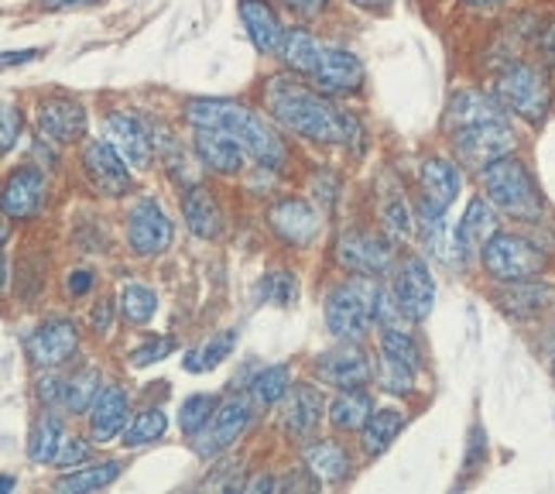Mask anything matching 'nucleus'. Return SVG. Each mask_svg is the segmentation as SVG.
Wrapping results in <instances>:
<instances>
[{"label":"nucleus","mask_w":555,"mask_h":494,"mask_svg":"<svg viewBox=\"0 0 555 494\" xmlns=\"http://www.w3.org/2000/svg\"><path fill=\"white\" fill-rule=\"evenodd\" d=\"M490 93L498 97L504 111L528 124V127H542L555 106V83L552 69L539 59H511L504 66L490 73Z\"/></svg>","instance_id":"obj_4"},{"label":"nucleus","mask_w":555,"mask_h":494,"mask_svg":"<svg viewBox=\"0 0 555 494\" xmlns=\"http://www.w3.org/2000/svg\"><path fill=\"white\" fill-rule=\"evenodd\" d=\"M250 422H254V402L247 398V392L223 398L217 416H212V422L203 429L196 440H192V454H196L199 460L223 457L227 449H233L247 436Z\"/></svg>","instance_id":"obj_17"},{"label":"nucleus","mask_w":555,"mask_h":494,"mask_svg":"<svg viewBox=\"0 0 555 494\" xmlns=\"http://www.w3.org/2000/svg\"><path fill=\"white\" fill-rule=\"evenodd\" d=\"M501 117H511V114L498 103L494 93L483 90V86H460V90L446 100L439 127H442V135H456V131H466V127H480Z\"/></svg>","instance_id":"obj_23"},{"label":"nucleus","mask_w":555,"mask_h":494,"mask_svg":"<svg viewBox=\"0 0 555 494\" xmlns=\"http://www.w3.org/2000/svg\"><path fill=\"white\" fill-rule=\"evenodd\" d=\"M237 343H241V330L237 327H223L217 333H209V340H203L199 347H192L185 351L182 357V368L189 375H203V371H212V368H220V364L237 351Z\"/></svg>","instance_id":"obj_38"},{"label":"nucleus","mask_w":555,"mask_h":494,"mask_svg":"<svg viewBox=\"0 0 555 494\" xmlns=\"http://www.w3.org/2000/svg\"><path fill=\"white\" fill-rule=\"evenodd\" d=\"M179 206H182V224L192 238L199 241H217L223 227H227V217H223V206L217 200V192H212L206 182H189L179 189Z\"/></svg>","instance_id":"obj_25"},{"label":"nucleus","mask_w":555,"mask_h":494,"mask_svg":"<svg viewBox=\"0 0 555 494\" xmlns=\"http://www.w3.org/2000/svg\"><path fill=\"white\" fill-rule=\"evenodd\" d=\"M41 55V49H21V52H4V69H14V66H25V62H35Z\"/></svg>","instance_id":"obj_57"},{"label":"nucleus","mask_w":555,"mask_h":494,"mask_svg":"<svg viewBox=\"0 0 555 494\" xmlns=\"http://www.w3.org/2000/svg\"><path fill=\"white\" fill-rule=\"evenodd\" d=\"M179 351V340L176 337H168V333H158V337H147V340H141L138 347L127 354V364L131 368H152V364H158V360H165V357H172Z\"/></svg>","instance_id":"obj_44"},{"label":"nucleus","mask_w":555,"mask_h":494,"mask_svg":"<svg viewBox=\"0 0 555 494\" xmlns=\"http://www.w3.org/2000/svg\"><path fill=\"white\" fill-rule=\"evenodd\" d=\"M220 402H223V398L206 395V392H196V395L182 398V405H179V433H182L189 443L196 440V436L203 433V429L212 422V416H217Z\"/></svg>","instance_id":"obj_42"},{"label":"nucleus","mask_w":555,"mask_h":494,"mask_svg":"<svg viewBox=\"0 0 555 494\" xmlns=\"http://www.w3.org/2000/svg\"><path fill=\"white\" fill-rule=\"evenodd\" d=\"M388 292H391L404 324L422 327L425 319L433 316V306H436V275H433L429 257L418 254V251L398 254V262L391 268Z\"/></svg>","instance_id":"obj_8"},{"label":"nucleus","mask_w":555,"mask_h":494,"mask_svg":"<svg viewBox=\"0 0 555 494\" xmlns=\"http://www.w3.org/2000/svg\"><path fill=\"white\" fill-rule=\"evenodd\" d=\"M179 114L189 127H212V131H227L230 138H237L247 159L271 176H282L292 165L285 131L268 114L254 111L250 103L230 97H189Z\"/></svg>","instance_id":"obj_2"},{"label":"nucleus","mask_w":555,"mask_h":494,"mask_svg":"<svg viewBox=\"0 0 555 494\" xmlns=\"http://www.w3.org/2000/svg\"><path fill=\"white\" fill-rule=\"evenodd\" d=\"M477 182L501 217L515 224H539L545 217V197L539 189V179L531 176L528 162L518 152L483 165L477 172Z\"/></svg>","instance_id":"obj_5"},{"label":"nucleus","mask_w":555,"mask_h":494,"mask_svg":"<svg viewBox=\"0 0 555 494\" xmlns=\"http://www.w3.org/2000/svg\"><path fill=\"white\" fill-rule=\"evenodd\" d=\"M264 220H268V230L285 248L309 251L319 241V233H323L326 213L319 206H312L306 197H298V192H285V197H278L264 210Z\"/></svg>","instance_id":"obj_14"},{"label":"nucleus","mask_w":555,"mask_h":494,"mask_svg":"<svg viewBox=\"0 0 555 494\" xmlns=\"http://www.w3.org/2000/svg\"><path fill=\"white\" fill-rule=\"evenodd\" d=\"M548 4H555V0H548Z\"/></svg>","instance_id":"obj_61"},{"label":"nucleus","mask_w":555,"mask_h":494,"mask_svg":"<svg viewBox=\"0 0 555 494\" xmlns=\"http://www.w3.org/2000/svg\"><path fill=\"white\" fill-rule=\"evenodd\" d=\"M21 135H25V114H21L17 103H4V124H0V152L11 155Z\"/></svg>","instance_id":"obj_49"},{"label":"nucleus","mask_w":555,"mask_h":494,"mask_svg":"<svg viewBox=\"0 0 555 494\" xmlns=\"http://www.w3.org/2000/svg\"><path fill=\"white\" fill-rule=\"evenodd\" d=\"M309 192H312V200H315L319 210H323V213H333L336 203H339V192H344V182H339L336 172H330V168H315L312 176H309Z\"/></svg>","instance_id":"obj_46"},{"label":"nucleus","mask_w":555,"mask_h":494,"mask_svg":"<svg viewBox=\"0 0 555 494\" xmlns=\"http://www.w3.org/2000/svg\"><path fill=\"white\" fill-rule=\"evenodd\" d=\"M374 413V395L367 389H350V392H336L330 398V409H326V422L333 433L339 436H357L364 422Z\"/></svg>","instance_id":"obj_33"},{"label":"nucleus","mask_w":555,"mask_h":494,"mask_svg":"<svg viewBox=\"0 0 555 494\" xmlns=\"http://www.w3.org/2000/svg\"><path fill=\"white\" fill-rule=\"evenodd\" d=\"M117 313L127 327H147L158 313V292L144 282H124L117 289Z\"/></svg>","instance_id":"obj_39"},{"label":"nucleus","mask_w":555,"mask_h":494,"mask_svg":"<svg viewBox=\"0 0 555 494\" xmlns=\"http://www.w3.org/2000/svg\"><path fill=\"white\" fill-rule=\"evenodd\" d=\"M189 152L206 176H217V179L244 176V168L250 162L237 138H230L227 131H212V127H192Z\"/></svg>","instance_id":"obj_20"},{"label":"nucleus","mask_w":555,"mask_h":494,"mask_svg":"<svg viewBox=\"0 0 555 494\" xmlns=\"http://www.w3.org/2000/svg\"><path fill=\"white\" fill-rule=\"evenodd\" d=\"M504 4H511V0H460V11L483 17V14H494V11H501Z\"/></svg>","instance_id":"obj_56"},{"label":"nucleus","mask_w":555,"mask_h":494,"mask_svg":"<svg viewBox=\"0 0 555 494\" xmlns=\"http://www.w3.org/2000/svg\"><path fill=\"white\" fill-rule=\"evenodd\" d=\"M254 295H258V303H271V306H295L298 299V282H295V271L288 268H271L258 278V289H254Z\"/></svg>","instance_id":"obj_43"},{"label":"nucleus","mask_w":555,"mask_h":494,"mask_svg":"<svg viewBox=\"0 0 555 494\" xmlns=\"http://www.w3.org/2000/svg\"><path fill=\"white\" fill-rule=\"evenodd\" d=\"M377 357L404 364V368H412L415 375H422L425 368L422 343L409 327H401V319H384V324H377Z\"/></svg>","instance_id":"obj_34"},{"label":"nucleus","mask_w":555,"mask_h":494,"mask_svg":"<svg viewBox=\"0 0 555 494\" xmlns=\"http://www.w3.org/2000/svg\"><path fill=\"white\" fill-rule=\"evenodd\" d=\"M261 106L264 114L282 127L285 135L315 144V148H364V124L353 111L339 106L333 97L319 93L315 86L288 69H278L261 79Z\"/></svg>","instance_id":"obj_1"},{"label":"nucleus","mask_w":555,"mask_h":494,"mask_svg":"<svg viewBox=\"0 0 555 494\" xmlns=\"http://www.w3.org/2000/svg\"><path fill=\"white\" fill-rule=\"evenodd\" d=\"M309 371L319 384H326L333 392H350V389H367L377 378V357H367L360 343L336 340L330 351H319L309 360Z\"/></svg>","instance_id":"obj_11"},{"label":"nucleus","mask_w":555,"mask_h":494,"mask_svg":"<svg viewBox=\"0 0 555 494\" xmlns=\"http://www.w3.org/2000/svg\"><path fill=\"white\" fill-rule=\"evenodd\" d=\"M446 141H450V152L463 168L480 172L483 165L518 152V127L515 117H501L480 127H466V131L456 135H446Z\"/></svg>","instance_id":"obj_12"},{"label":"nucleus","mask_w":555,"mask_h":494,"mask_svg":"<svg viewBox=\"0 0 555 494\" xmlns=\"http://www.w3.org/2000/svg\"><path fill=\"white\" fill-rule=\"evenodd\" d=\"M309 83L319 93H326L333 100H347V97L364 93V83H367L364 59L347 46H326L323 62H319V69Z\"/></svg>","instance_id":"obj_21"},{"label":"nucleus","mask_w":555,"mask_h":494,"mask_svg":"<svg viewBox=\"0 0 555 494\" xmlns=\"http://www.w3.org/2000/svg\"><path fill=\"white\" fill-rule=\"evenodd\" d=\"M79 168L90 189L103 200H124L134 189V168L111 144V138H87L79 144Z\"/></svg>","instance_id":"obj_13"},{"label":"nucleus","mask_w":555,"mask_h":494,"mask_svg":"<svg viewBox=\"0 0 555 494\" xmlns=\"http://www.w3.org/2000/svg\"><path fill=\"white\" fill-rule=\"evenodd\" d=\"M49 203V172L28 162L8 172L4 192H0V210H4L8 224H28L35 220L41 206Z\"/></svg>","instance_id":"obj_19"},{"label":"nucleus","mask_w":555,"mask_h":494,"mask_svg":"<svg viewBox=\"0 0 555 494\" xmlns=\"http://www.w3.org/2000/svg\"><path fill=\"white\" fill-rule=\"evenodd\" d=\"M87 419V436L96 443V446H106L124 436V429L131 426L134 419V409H131V392L124 389L117 381H106L96 402L90 405V413L82 416Z\"/></svg>","instance_id":"obj_22"},{"label":"nucleus","mask_w":555,"mask_h":494,"mask_svg":"<svg viewBox=\"0 0 555 494\" xmlns=\"http://www.w3.org/2000/svg\"><path fill=\"white\" fill-rule=\"evenodd\" d=\"M124 241L138 262H155L176 241V224L155 197H138L124 213Z\"/></svg>","instance_id":"obj_9"},{"label":"nucleus","mask_w":555,"mask_h":494,"mask_svg":"<svg viewBox=\"0 0 555 494\" xmlns=\"http://www.w3.org/2000/svg\"><path fill=\"white\" fill-rule=\"evenodd\" d=\"M548 371H552V378H555V351H552V357H548Z\"/></svg>","instance_id":"obj_60"},{"label":"nucleus","mask_w":555,"mask_h":494,"mask_svg":"<svg viewBox=\"0 0 555 494\" xmlns=\"http://www.w3.org/2000/svg\"><path fill=\"white\" fill-rule=\"evenodd\" d=\"M93 440L90 436H79V433H66V440H62V446H59V457H55V464L52 467H59V470H73V467H79V464H87L90 460V454H93Z\"/></svg>","instance_id":"obj_47"},{"label":"nucleus","mask_w":555,"mask_h":494,"mask_svg":"<svg viewBox=\"0 0 555 494\" xmlns=\"http://www.w3.org/2000/svg\"><path fill=\"white\" fill-rule=\"evenodd\" d=\"M103 0H38V11L46 14H62V11H82V8H96Z\"/></svg>","instance_id":"obj_55"},{"label":"nucleus","mask_w":555,"mask_h":494,"mask_svg":"<svg viewBox=\"0 0 555 494\" xmlns=\"http://www.w3.org/2000/svg\"><path fill=\"white\" fill-rule=\"evenodd\" d=\"M323 52H326V41L319 38L309 25H292L285 28L282 35V46H278L274 59H278V66L295 73V76H302V79H312L315 69H319V62H323Z\"/></svg>","instance_id":"obj_30"},{"label":"nucleus","mask_w":555,"mask_h":494,"mask_svg":"<svg viewBox=\"0 0 555 494\" xmlns=\"http://www.w3.org/2000/svg\"><path fill=\"white\" fill-rule=\"evenodd\" d=\"M494 306L525 324V319H539L555 306V286H548L545 278H528V282H507L494 289Z\"/></svg>","instance_id":"obj_27"},{"label":"nucleus","mask_w":555,"mask_h":494,"mask_svg":"<svg viewBox=\"0 0 555 494\" xmlns=\"http://www.w3.org/2000/svg\"><path fill=\"white\" fill-rule=\"evenodd\" d=\"M96 289V271L93 268H69L66 278H62V292H66V299H87L93 295Z\"/></svg>","instance_id":"obj_52"},{"label":"nucleus","mask_w":555,"mask_h":494,"mask_svg":"<svg viewBox=\"0 0 555 494\" xmlns=\"http://www.w3.org/2000/svg\"><path fill=\"white\" fill-rule=\"evenodd\" d=\"M35 395H38L41 405L62 409V368L59 371H38V378H35Z\"/></svg>","instance_id":"obj_53"},{"label":"nucleus","mask_w":555,"mask_h":494,"mask_svg":"<svg viewBox=\"0 0 555 494\" xmlns=\"http://www.w3.org/2000/svg\"><path fill=\"white\" fill-rule=\"evenodd\" d=\"M292 368L288 364H258V371L247 381V398L254 402V409H278L292 392Z\"/></svg>","instance_id":"obj_37"},{"label":"nucleus","mask_w":555,"mask_h":494,"mask_svg":"<svg viewBox=\"0 0 555 494\" xmlns=\"http://www.w3.org/2000/svg\"><path fill=\"white\" fill-rule=\"evenodd\" d=\"M326 409H330V402L315 381H295L285 402L278 405V419H274L278 433H282V440H288L292 446H302L312 436H319V426L326 419Z\"/></svg>","instance_id":"obj_15"},{"label":"nucleus","mask_w":555,"mask_h":494,"mask_svg":"<svg viewBox=\"0 0 555 494\" xmlns=\"http://www.w3.org/2000/svg\"><path fill=\"white\" fill-rule=\"evenodd\" d=\"M404 426H409V416L401 409H391V405L374 409L371 419L364 422V429L357 433V446H360V454H364V460H377L388 454L395 440L404 433Z\"/></svg>","instance_id":"obj_32"},{"label":"nucleus","mask_w":555,"mask_h":494,"mask_svg":"<svg viewBox=\"0 0 555 494\" xmlns=\"http://www.w3.org/2000/svg\"><path fill=\"white\" fill-rule=\"evenodd\" d=\"M344 4L357 8V11H367V14H384L395 0H344Z\"/></svg>","instance_id":"obj_58"},{"label":"nucleus","mask_w":555,"mask_h":494,"mask_svg":"<svg viewBox=\"0 0 555 494\" xmlns=\"http://www.w3.org/2000/svg\"><path fill=\"white\" fill-rule=\"evenodd\" d=\"M124 464L117 457H106V460H87L73 470H62V474L52 481L55 491L62 494H90V491H100V487H111L117 478H120Z\"/></svg>","instance_id":"obj_35"},{"label":"nucleus","mask_w":555,"mask_h":494,"mask_svg":"<svg viewBox=\"0 0 555 494\" xmlns=\"http://www.w3.org/2000/svg\"><path fill=\"white\" fill-rule=\"evenodd\" d=\"M415 371L412 368H404V364H395V360H384V357H377V384L388 395H412V389H415Z\"/></svg>","instance_id":"obj_45"},{"label":"nucleus","mask_w":555,"mask_h":494,"mask_svg":"<svg viewBox=\"0 0 555 494\" xmlns=\"http://www.w3.org/2000/svg\"><path fill=\"white\" fill-rule=\"evenodd\" d=\"M306 464V474L319 484H344L353 474V457L350 449L336 436H312L309 443L298 446Z\"/></svg>","instance_id":"obj_29"},{"label":"nucleus","mask_w":555,"mask_h":494,"mask_svg":"<svg viewBox=\"0 0 555 494\" xmlns=\"http://www.w3.org/2000/svg\"><path fill=\"white\" fill-rule=\"evenodd\" d=\"M501 227H498V210L494 203H490L483 192L480 197H474L466 203L463 217L456 220L453 227V265L456 268H466L469 257H477L480 248L494 238Z\"/></svg>","instance_id":"obj_24"},{"label":"nucleus","mask_w":555,"mask_h":494,"mask_svg":"<svg viewBox=\"0 0 555 494\" xmlns=\"http://www.w3.org/2000/svg\"><path fill=\"white\" fill-rule=\"evenodd\" d=\"M165 433H168V416H165V409H162V405H144L141 413H134L131 426L124 429L120 443L127 449H141V446H152V443L165 440Z\"/></svg>","instance_id":"obj_40"},{"label":"nucleus","mask_w":555,"mask_h":494,"mask_svg":"<svg viewBox=\"0 0 555 494\" xmlns=\"http://www.w3.org/2000/svg\"><path fill=\"white\" fill-rule=\"evenodd\" d=\"M539 52V62H545L548 69H555V17H545V25L535 38V46H531Z\"/></svg>","instance_id":"obj_54"},{"label":"nucleus","mask_w":555,"mask_h":494,"mask_svg":"<svg viewBox=\"0 0 555 494\" xmlns=\"http://www.w3.org/2000/svg\"><path fill=\"white\" fill-rule=\"evenodd\" d=\"M103 389V375L96 364H76L73 371H62V413L87 416Z\"/></svg>","instance_id":"obj_36"},{"label":"nucleus","mask_w":555,"mask_h":494,"mask_svg":"<svg viewBox=\"0 0 555 494\" xmlns=\"http://www.w3.org/2000/svg\"><path fill=\"white\" fill-rule=\"evenodd\" d=\"M483 464H487V433H483L480 426H474V429H469L466 457H463V470H466V478L460 481V487H463V484H469V478H474V474H480Z\"/></svg>","instance_id":"obj_48"},{"label":"nucleus","mask_w":555,"mask_h":494,"mask_svg":"<svg viewBox=\"0 0 555 494\" xmlns=\"http://www.w3.org/2000/svg\"><path fill=\"white\" fill-rule=\"evenodd\" d=\"M377 220H380V230L388 233V238L404 241L415 233V206L401 197V189H391V197H384L377 203Z\"/></svg>","instance_id":"obj_41"},{"label":"nucleus","mask_w":555,"mask_h":494,"mask_svg":"<svg viewBox=\"0 0 555 494\" xmlns=\"http://www.w3.org/2000/svg\"><path fill=\"white\" fill-rule=\"evenodd\" d=\"M333 265L344 275H391L395 262H398V248L395 238H388L384 230H371V227H344L333 238L330 248Z\"/></svg>","instance_id":"obj_7"},{"label":"nucleus","mask_w":555,"mask_h":494,"mask_svg":"<svg viewBox=\"0 0 555 494\" xmlns=\"http://www.w3.org/2000/svg\"><path fill=\"white\" fill-rule=\"evenodd\" d=\"M415 182L422 200H429L439 210H450L463 192V165L453 155H429L418 162Z\"/></svg>","instance_id":"obj_26"},{"label":"nucleus","mask_w":555,"mask_h":494,"mask_svg":"<svg viewBox=\"0 0 555 494\" xmlns=\"http://www.w3.org/2000/svg\"><path fill=\"white\" fill-rule=\"evenodd\" d=\"M79 324L73 316H46L25 337V357L35 371H59L79 357Z\"/></svg>","instance_id":"obj_10"},{"label":"nucleus","mask_w":555,"mask_h":494,"mask_svg":"<svg viewBox=\"0 0 555 494\" xmlns=\"http://www.w3.org/2000/svg\"><path fill=\"white\" fill-rule=\"evenodd\" d=\"M31 127L35 135L62 144H82L90 135V114L76 97L69 93H49L38 97L35 111H31Z\"/></svg>","instance_id":"obj_16"},{"label":"nucleus","mask_w":555,"mask_h":494,"mask_svg":"<svg viewBox=\"0 0 555 494\" xmlns=\"http://www.w3.org/2000/svg\"><path fill=\"white\" fill-rule=\"evenodd\" d=\"M237 17L244 25V35L254 46V52L274 59L278 46H282V35H285V21L278 14L274 0H237Z\"/></svg>","instance_id":"obj_28"},{"label":"nucleus","mask_w":555,"mask_h":494,"mask_svg":"<svg viewBox=\"0 0 555 494\" xmlns=\"http://www.w3.org/2000/svg\"><path fill=\"white\" fill-rule=\"evenodd\" d=\"M14 484H17V481H14V478L8 474V478H4V494H11V491H14Z\"/></svg>","instance_id":"obj_59"},{"label":"nucleus","mask_w":555,"mask_h":494,"mask_svg":"<svg viewBox=\"0 0 555 494\" xmlns=\"http://www.w3.org/2000/svg\"><path fill=\"white\" fill-rule=\"evenodd\" d=\"M323 319L333 340L364 343L384 319H401L377 275H344L323 295Z\"/></svg>","instance_id":"obj_3"},{"label":"nucleus","mask_w":555,"mask_h":494,"mask_svg":"<svg viewBox=\"0 0 555 494\" xmlns=\"http://www.w3.org/2000/svg\"><path fill=\"white\" fill-rule=\"evenodd\" d=\"M103 135L111 138V144L124 155V162L134 172H147L158 159V144L152 135V124H147L138 111H106L103 117Z\"/></svg>","instance_id":"obj_18"},{"label":"nucleus","mask_w":555,"mask_h":494,"mask_svg":"<svg viewBox=\"0 0 555 494\" xmlns=\"http://www.w3.org/2000/svg\"><path fill=\"white\" fill-rule=\"evenodd\" d=\"M477 262L490 282L507 286V282H528V278H545L552 257L539 241L525 238V233L498 230L494 238L480 248Z\"/></svg>","instance_id":"obj_6"},{"label":"nucleus","mask_w":555,"mask_h":494,"mask_svg":"<svg viewBox=\"0 0 555 494\" xmlns=\"http://www.w3.org/2000/svg\"><path fill=\"white\" fill-rule=\"evenodd\" d=\"M114 319H120L117 299H100V303H93V309H90V333L96 340H106L114 330Z\"/></svg>","instance_id":"obj_51"},{"label":"nucleus","mask_w":555,"mask_h":494,"mask_svg":"<svg viewBox=\"0 0 555 494\" xmlns=\"http://www.w3.org/2000/svg\"><path fill=\"white\" fill-rule=\"evenodd\" d=\"M66 413L62 409H52V405H41L38 416L31 419L28 426V440H25V454L31 464L38 467H52L55 457H59V446L62 440H66V419H62Z\"/></svg>","instance_id":"obj_31"},{"label":"nucleus","mask_w":555,"mask_h":494,"mask_svg":"<svg viewBox=\"0 0 555 494\" xmlns=\"http://www.w3.org/2000/svg\"><path fill=\"white\" fill-rule=\"evenodd\" d=\"M274 4L282 8V11H288L295 21H302V25H312V21L330 14L333 0H274Z\"/></svg>","instance_id":"obj_50"}]
</instances>
